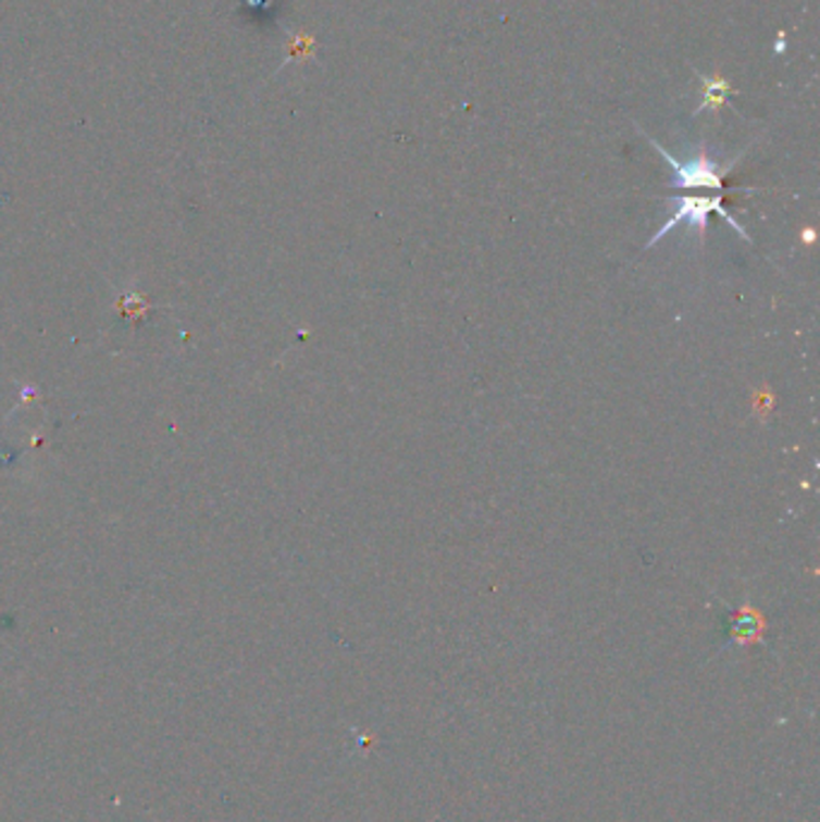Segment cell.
I'll use <instances>...</instances> for the list:
<instances>
[{"mask_svg":"<svg viewBox=\"0 0 820 822\" xmlns=\"http://www.w3.org/2000/svg\"><path fill=\"white\" fill-rule=\"evenodd\" d=\"M655 145V150L662 154L667 159V164L674 169V188H686V190H693V188H710V190H724V174L729 169H732L736 164V159L742 157L738 154L736 159H732L724 169L712 162V159L700 152L696 159H691V162H679V159L671 157L662 145L650 140Z\"/></svg>","mask_w":820,"mask_h":822,"instance_id":"6da1fadb","label":"cell"},{"mask_svg":"<svg viewBox=\"0 0 820 822\" xmlns=\"http://www.w3.org/2000/svg\"><path fill=\"white\" fill-rule=\"evenodd\" d=\"M676 204H679L676 214L671 216V220H669L662 228H659V232L655 234L653 241L647 244V248H653L657 241H662V236H664L667 232H671V228H674V226L681 224V222H686V224H691V226H696L698 232H705V226H708V216H710V212H717V214H720L724 222L732 224L738 234H742L744 238H748V236H746V228H744L742 224H738L732 214L726 212V208H724V198H722V196H712V198H676Z\"/></svg>","mask_w":820,"mask_h":822,"instance_id":"7a4b0ae2","label":"cell"},{"mask_svg":"<svg viewBox=\"0 0 820 822\" xmlns=\"http://www.w3.org/2000/svg\"><path fill=\"white\" fill-rule=\"evenodd\" d=\"M703 83H705V99H703L698 113L705 107H720V104H724V97H726V91H729V83H724V79L703 77Z\"/></svg>","mask_w":820,"mask_h":822,"instance_id":"3957f363","label":"cell"}]
</instances>
